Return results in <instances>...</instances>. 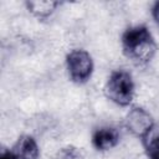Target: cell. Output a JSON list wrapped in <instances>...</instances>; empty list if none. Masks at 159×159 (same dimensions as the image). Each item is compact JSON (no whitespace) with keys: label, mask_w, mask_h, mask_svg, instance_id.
<instances>
[{"label":"cell","mask_w":159,"mask_h":159,"mask_svg":"<svg viewBox=\"0 0 159 159\" xmlns=\"http://www.w3.org/2000/svg\"><path fill=\"white\" fill-rule=\"evenodd\" d=\"M123 53L137 65H145L153 60L158 45L145 25L128 27L122 35Z\"/></svg>","instance_id":"obj_1"},{"label":"cell","mask_w":159,"mask_h":159,"mask_svg":"<svg viewBox=\"0 0 159 159\" xmlns=\"http://www.w3.org/2000/svg\"><path fill=\"white\" fill-rule=\"evenodd\" d=\"M134 81L132 75L124 70L113 71L104 86L107 98L120 107H127L132 103L134 97Z\"/></svg>","instance_id":"obj_2"},{"label":"cell","mask_w":159,"mask_h":159,"mask_svg":"<svg viewBox=\"0 0 159 159\" xmlns=\"http://www.w3.org/2000/svg\"><path fill=\"white\" fill-rule=\"evenodd\" d=\"M92 56L82 48L72 50L66 56V68L70 80L77 84L86 83L93 73Z\"/></svg>","instance_id":"obj_3"},{"label":"cell","mask_w":159,"mask_h":159,"mask_svg":"<svg viewBox=\"0 0 159 159\" xmlns=\"http://www.w3.org/2000/svg\"><path fill=\"white\" fill-rule=\"evenodd\" d=\"M124 127L135 138L145 143L154 128V118L143 107L133 106L124 118Z\"/></svg>","instance_id":"obj_4"},{"label":"cell","mask_w":159,"mask_h":159,"mask_svg":"<svg viewBox=\"0 0 159 159\" xmlns=\"http://www.w3.org/2000/svg\"><path fill=\"white\" fill-rule=\"evenodd\" d=\"M17 159H39L40 148L34 137L29 134L20 135L10 149Z\"/></svg>","instance_id":"obj_5"},{"label":"cell","mask_w":159,"mask_h":159,"mask_svg":"<svg viewBox=\"0 0 159 159\" xmlns=\"http://www.w3.org/2000/svg\"><path fill=\"white\" fill-rule=\"evenodd\" d=\"M119 143V132L114 127H102L92 135V144L97 150H109Z\"/></svg>","instance_id":"obj_6"},{"label":"cell","mask_w":159,"mask_h":159,"mask_svg":"<svg viewBox=\"0 0 159 159\" xmlns=\"http://www.w3.org/2000/svg\"><path fill=\"white\" fill-rule=\"evenodd\" d=\"M29 12L37 19H47L53 14L56 7L60 5L58 1L52 0H30L25 2Z\"/></svg>","instance_id":"obj_7"},{"label":"cell","mask_w":159,"mask_h":159,"mask_svg":"<svg viewBox=\"0 0 159 159\" xmlns=\"http://www.w3.org/2000/svg\"><path fill=\"white\" fill-rule=\"evenodd\" d=\"M55 159H84V155L78 148L73 145H66L57 152Z\"/></svg>","instance_id":"obj_8"},{"label":"cell","mask_w":159,"mask_h":159,"mask_svg":"<svg viewBox=\"0 0 159 159\" xmlns=\"http://www.w3.org/2000/svg\"><path fill=\"white\" fill-rule=\"evenodd\" d=\"M149 159H159V137L144 143Z\"/></svg>","instance_id":"obj_9"},{"label":"cell","mask_w":159,"mask_h":159,"mask_svg":"<svg viewBox=\"0 0 159 159\" xmlns=\"http://www.w3.org/2000/svg\"><path fill=\"white\" fill-rule=\"evenodd\" d=\"M152 16H153L154 21L159 25V1L154 2L153 7H152Z\"/></svg>","instance_id":"obj_10"},{"label":"cell","mask_w":159,"mask_h":159,"mask_svg":"<svg viewBox=\"0 0 159 159\" xmlns=\"http://www.w3.org/2000/svg\"><path fill=\"white\" fill-rule=\"evenodd\" d=\"M0 159H17L16 157H15V154L9 149H4L2 152H1V154H0Z\"/></svg>","instance_id":"obj_11"}]
</instances>
